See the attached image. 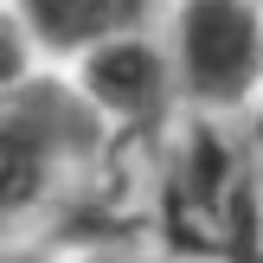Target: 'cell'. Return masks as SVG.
<instances>
[{
    "mask_svg": "<svg viewBox=\"0 0 263 263\" xmlns=\"http://www.w3.org/2000/svg\"><path fill=\"white\" fill-rule=\"evenodd\" d=\"M103 109L77 84H32L7 90V218L13 231L64 218L77 199H90V167L103 154Z\"/></svg>",
    "mask_w": 263,
    "mask_h": 263,
    "instance_id": "6da1fadb",
    "label": "cell"
},
{
    "mask_svg": "<svg viewBox=\"0 0 263 263\" xmlns=\"http://www.w3.org/2000/svg\"><path fill=\"white\" fill-rule=\"evenodd\" d=\"M77 90L103 109V122L141 128V122H154V116L167 109V97L180 90L174 51H161L154 39H141V32H122V39H109V45L84 51Z\"/></svg>",
    "mask_w": 263,
    "mask_h": 263,
    "instance_id": "3957f363",
    "label": "cell"
},
{
    "mask_svg": "<svg viewBox=\"0 0 263 263\" xmlns=\"http://www.w3.org/2000/svg\"><path fill=\"white\" fill-rule=\"evenodd\" d=\"M13 13L45 51H97L109 39L135 32L141 0H20Z\"/></svg>",
    "mask_w": 263,
    "mask_h": 263,
    "instance_id": "277c9868",
    "label": "cell"
},
{
    "mask_svg": "<svg viewBox=\"0 0 263 263\" xmlns=\"http://www.w3.org/2000/svg\"><path fill=\"white\" fill-rule=\"evenodd\" d=\"M64 263H174L161 251H135V244H97V251H71Z\"/></svg>",
    "mask_w": 263,
    "mask_h": 263,
    "instance_id": "5b68a950",
    "label": "cell"
},
{
    "mask_svg": "<svg viewBox=\"0 0 263 263\" xmlns=\"http://www.w3.org/2000/svg\"><path fill=\"white\" fill-rule=\"evenodd\" d=\"M174 77L193 109L218 116L263 90V13L257 0H180L174 7Z\"/></svg>",
    "mask_w": 263,
    "mask_h": 263,
    "instance_id": "7a4b0ae2",
    "label": "cell"
}]
</instances>
